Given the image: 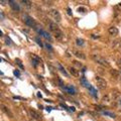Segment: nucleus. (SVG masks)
I'll return each instance as SVG.
<instances>
[{
    "mask_svg": "<svg viewBox=\"0 0 121 121\" xmlns=\"http://www.w3.org/2000/svg\"><path fill=\"white\" fill-rule=\"evenodd\" d=\"M92 59L95 60L97 64H99V65H101V66H103V67H109V64L107 62V60H106L105 58H103V56L94 54V55H92Z\"/></svg>",
    "mask_w": 121,
    "mask_h": 121,
    "instance_id": "f257e3e1",
    "label": "nucleus"
},
{
    "mask_svg": "<svg viewBox=\"0 0 121 121\" xmlns=\"http://www.w3.org/2000/svg\"><path fill=\"white\" fill-rule=\"evenodd\" d=\"M95 82H96V85L97 87L99 89L101 90H104L107 88V82H106L103 78H101V77H96L95 78Z\"/></svg>",
    "mask_w": 121,
    "mask_h": 121,
    "instance_id": "f03ea898",
    "label": "nucleus"
},
{
    "mask_svg": "<svg viewBox=\"0 0 121 121\" xmlns=\"http://www.w3.org/2000/svg\"><path fill=\"white\" fill-rule=\"evenodd\" d=\"M50 15L54 18V20L56 21V22H60V20H62V16H60V14L59 12V10H56V9H51L50 10Z\"/></svg>",
    "mask_w": 121,
    "mask_h": 121,
    "instance_id": "7ed1b4c3",
    "label": "nucleus"
},
{
    "mask_svg": "<svg viewBox=\"0 0 121 121\" xmlns=\"http://www.w3.org/2000/svg\"><path fill=\"white\" fill-rule=\"evenodd\" d=\"M23 20H24V23H25L26 25L30 26V27H35V19H33L32 17L28 16V15H25V16L23 17Z\"/></svg>",
    "mask_w": 121,
    "mask_h": 121,
    "instance_id": "20e7f679",
    "label": "nucleus"
},
{
    "mask_svg": "<svg viewBox=\"0 0 121 121\" xmlns=\"http://www.w3.org/2000/svg\"><path fill=\"white\" fill-rule=\"evenodd\" d=\"M0 109H1V110L4 112L8 117H10V118H13V117H14L13 113L11 112V110L9 109V107H7L6 105H4V104H0Z\"/></svg>",
    "mask_w": 121,
    "mask_h": 121,
    "instance_id": "39448f33",
    "label": "nucleus"
},
{
    "mask_svg": "<svg viewBox=\"0 0 121 121\" xmlns=\"http://www.w3.org/2000/svg\"><path fill=\"white\" fill-rule=\"evenodd\" d=\"M29 114H30V116H31L33 119H35V120H41V115L37 111L33 110V109H30V110H29Z\"/></svg>",
    "mask_w": 121,
    "mask_h": 121,
    "instance_id": "423d86ee",
    "label": "nucleus"
},
{
    "mask_svg": "<svg viewBox=\"0 0 121 121\" xmlns=\"http://www.w3.org/2000/svg\"><path fill=\"white\" fill-rule=\"evenodd\" d=\"M68 70H69V73L73 76V77L75 78H78L79 76H80V73H79V71L76 69L75 67H69L68 68Z\"/></svg>",
    "mask_w": 121,
    "mask_h": 121,
    "instance_id": "0eeeda50",
    "label": "nucleus"
},
{
    "mask_svg": "<svg viewBox=\"0 0 121 121\" xmlns=\"http://www.w3.org/2000/svg\"><path fill=\"white\" fill-rule=\"evenodd\" d=\"M48 29L51 30L52 32H56V31H58V30H60V27L58 26V24L56 23V22H50L48 23Z\"/></svg>",
    "mask_w": 121,
    "mask_h": 121,
    "instance_id": "6e6552de",
    "label": "nucleus"
},
{
    "mask_svg": "<svg viewBox=\"0 0 121 121\" xmlns=\"http://www.w3.org/2000/svg\"><path fill=\"white\" fill-rule=\"evenodd\" d=\"M108 32L109 35H112V36H116L117 35H118V28L116 27V26H110V27L108 28Z\"/></svg>",
    "mask_w": 121,
    "mask_h": 121,
    "instance_id": "1a4fd4ad",
    "label": "nucleus"
},
{
    "mask_svg": "<svg viewBox=\"0 0 121 121\" xmlns=\"http://www.w3.org/2000/svg\"><path fill=\"white\" fill-rule=\"evenodd\" d=\"M73 54L77 56V58H79V59H81V60H85L86 59V56L83 54L82 52H80V51H76V50H74L73 51Z\"/></svg>",
    "mask_w": 121,
    "mask_h": 121,
    "instance_id": "9d476101",
    "label": "nucleus"
},
{
    "mask_svg": "<svg viewBox=\"0 0 121 121\" xmlns=\"http://www.w3.org/2000/svg\"><path fill=\"white\" fill-rule=\"evenodd\" d=\"M37 31H39V35H43L44 39H48V40H52L51 35H48L47 31H44V30H41V29H37Z\"/></svg>",
    "mask_w": 121,
    "mask_h": 121,
    "instance_id": "9b49d317",
    "label": "nucleus"
},
{
    "mask_svg": "<svg viewBox=\"0 0 121 121\" xmlns=\"http://www.w3.org/2000/svg\"><path fill=\"white\" fill-rule=\"evenodd\" d=\"M8 3H9V5L11 6V8H12L13 10H17V11H19V5H18L15 1H12V0H9Z\"/></svg>",
    "mask_w": 121,
    "mask_h": 121,
    "instance_id": "f8f14e48",
    "label": "nucleus"
},
{
    "mask_svg": "<svg viewBox=\"0 0 121 121\" xmlns=\"http://www.w3.org/2000/svg\"><path fill=\"white\" fill-rule=\"evenodd\" d=\"M54 35H56V39H63V37H64V33L62 32V31H60V30H58V31H56V32H54Z\"/></svg>",
    "mask_w": 121,
    "mask_h": 121,
    "instance_id": "ddd939ff",
    "label": "nucleus"
},
{
    "mask_svg": "<svg viewBox=\"0 0 121 121\" xmlns=\"http://www.w3.org/2000/svg\"><path fill=\"white\" fill-rule=\"evenodd\" d=\"M15 63H16V65H17L18 67H19L21 70H24V66H23V64H22V62H21V60H20L19 59H16V60H15Z\"/></svg>",
    "mask_w": 121,
    "mask_h": 121,
    "instance_id": "4468645a",
    "label": "nucleus"
},
{
    "mask_svg": "<svg viewBox=\"0 0 121 121\" xmlns=\"http://www.w3.org/2000/svg\"><path fill=\"white\" fill-rule=\"evenodd\" d=\"M118 45H121V39H116V40H114L112 43V47L114 48H116Z\"/></svg>",
    "mask_w": 121,
    "mask_h": 121,
    "instance_id": "2eb2a0df",
    "label": "nucleus"
},
{
    "mask_svg": "<svg viewBox=\"0 0 121 121\" xmlns=\"http://www.w3.org/2000/svg\"><path fill=\"white\" fill-rule=\"evenodd\" d=\"M78 12L85 14V13L88 12V10H87V8H85V7H79V8H78Z\"/></svg>",
    "mask_w": 121,
    "mask_h": 121,
    "instance_id": "dca6fc26",
    "label": "nucleus"
},
{
    "mask_svg": "<svg viewBox=\"0 0 121 121\" xmlns=\"http://www.w3.org/2000/svg\"><path fill=\"white\" fill-rule=\"evenodd\" d=\"M21 3H23V5H25L27 8H30V7H31V2L27 1V0H22Z\"/></svg>",
    "mask_w": 121,
    "mask_h": 121,
    "instance_id": "f3484780",
    "label": "nucleus"
},
{
    "mask_svg": "<svg viewBox=\"0 0 121 121\" xmlns=\"http://www.w3.org/2000/svg\"><path fill=\"white\" fill-rule=\"evenodd\" d=\"M110 73H111L112 76H114V78H115V79H117V78L119 77V73H118L117 71H115V70H111Z\"/></svg>",
    "mask_w": 121,
    "mask_h": 121,
    "instance_id": "a211bd4d",
    "label": "nucleus"
},
{
    "mask_svg": "<svg viewBox=\"0 0 121 121\" xmlns=\"http://www.w3.org/2000/svg\"><path fill=\"white\" fill-rule=\"evenodd\" d=\"M59 66V68H60V72H62V73L63 74H65V76H66V77H69V74H68L67 73V72H66V70L65 69H64V68L62 67V66H60V65H58Z\"/></svg>",
    "mask_w": 121,
    "mask_h": 121,
    "instance_id": "6ab92c4d",
    "label": "nucleus"
},
{
    "mask_svg": "<svg viewBox=\"0 0 121 121\" xmlns=\"http://www.w3.org/2000/svg\"><path fill=\"white\" fill-rule=\"evenodd\" d=\"M76 43H77V44H78V45H80V47H82V45H84V43H85V41L83 40V39H78L77 40H76Z\"/></svg>",
    "mask_w": 121,
    "mask_h": 121,
    "instance_id": "aec40b11",
    "label": "nucleus"
},
{
    "mask_svg": "<svg viewBox=\"0 0 121 121\" xmlns=\"http://www.w3.org/2000/svg\"><path fill=\"white\" fill-rule=\"evenodd\" d=\"M104 114H105V115L110 116L111 118H115V117H116V115L114 114V113H111V112H107V111H105V112H104Z\"/></svg>",
    "mask_w": 121,
    "mask_h": 121,
    "instance_id": "412c9836",
    "label": "nucleus"
},
{
    "mask_svg": "<svg viewBox=\"0 0 121 121\" xmlns=\"http://www.w3.org/2000/svg\"><path fill=\"white\" fill-rule=\"evenodd\" d=\"M65 89L68 91V92H70V94H75V90L72 88V87H66Z\"/></svg>",
    "mask_w": 121,
    "mask_h": 121,
    "instance_id": "4be33fe9",
    "label": "nucleus"
},
{
    "mask_svg": "<svg viewBox=\"0 0 121 121\" xmlns=\"http://www.w3.org/2000/svg\"><path fill=\"white\" fill-rule=\"evenodd\" d=\"M111 96H112V98H113V99H116V98L119 96V93L117 92V91H114V92H112Z\"/></svg>",
    "mask_w": 121,
    "mask_h": 121,
    "instance_id": "5701e85b",
    "label": "nucleus"
},
{
    "mask_svg": "<svg viewBox=\"0 0 121 121\" xmlns=\"http://www.w3.org/2000/svg\"><path fill=\"white\" fill-rule=\"evenodd\" d=\"M103 102H109V96H104L103 97Z\"/></svg>",
    "mask_w": 121,
    "mask_h": 121,
    "instance_id": "b1692460",
    "label": "nucleus"
},
{
    "mask_svg": "<svg viewBox=\"0 0 121 121\" xmlns=\"http://www.w3.org/2000/svg\"><path fill=\"white\" fill-rule=\"evenodd\" d=\"M36 41L39 43V44L40 45V47H43V43H41V40H39V39H36Z\"/></svg>",
    "mask_w": 121,
    "mask_h": 121,
    "instance_id": "393cba45",
    "label": "nucleus"
},
{
    "mask_svg": "<svg viewBox=\"0 0 121 121\" xmlns=\"http://www.w3.org/2000/svg\"><path fill=\"white\" fill-rule=\"evenodd\" d=\"M91 36H92V39H99V36H98V35H92Z\"/></svg>",
    "mask_w": 121,
    "mask_h": 121,
    "instance_id": "a878e982",
    "label": "nucleus"
},
{
    "mask_svg": "<svg viewBox=\"0 0 121 121\" xmlns=\"http://www.w3.org/2000/svg\"><path fill=\"white\" fill-rule=\"evenodd\" d=\"M45 44H47V48H50V50H52V47H51L50 44H48V43H45Z\"/></svg>",
    "mask_w": 121,
    "mask_h": 121,
    "instance_id": "bb28decb",
    "label": "nucleus"
},
{
    "mask_svg": "<svg viewBox=\"0 0 121 121\" xmlns=\"http://www.w3.org/2000/svg\"><path fill=\"white\" fill-rule=\"evenodd\" d=\"M14 74L17 75V76H19V72H18V71H14Z\"/></svg>",
    "mask_w": 121,
    "mask_h": 121,
    "instance_id": "cd10ccee",
    "label": "nucleus"
},
{
    "mask_svg": "<svg viewBox=\"0 0 121 121\" xmlns=\"http://www.w3.org/2000/svg\"><path fill=\"white\" fill-rule=\"evenodd\" d=\"M118 65H119V66H121V58L118 60Z\"/></svg>",
    "mask_w": 121,
    "mask_h": 121,
    "instance_id": "c85d7f7f",
    "label": "nucleus"
},
{
    "mask_svg": "<svg viewBox=\"0 0 121 121\" xmlns=\"http://www.w3.org/2000/svg\"><path fill=\"white\" fill-rule=\"evenodd\" d=\"M119 74H121V69H120V71H119Z\"/></svg>",
    "mask_w": 121,
    "mask_h": 121,
    "instance_id": "c756f323",
    "label": "nucleus"
},
{
    "mask_svg": "<svg viewBox=\"0 0 121 121\" xmlns=\"http://www.w3.org/2000/svg\"><path fill=\"white\" fill-rule=\"evenodd\" d=\"M2 35V32H1V31H0V35Z\"/></svg>",
    "mask_w": 121,
    "mask_h": 121,
    "instance_id": "7c9ffc66",
    "label": "nucleus"
},
{
    "mask_svg": "<svg viewBox=\"0 0 121 121\" xmlns=\"http://www.w3.org/2000/svg\"><path fill=\"white\" fill-rule=\"evenodd\" d=\"M0 98H1V94H0Z\"/></svg>",
    "mask_w": 121,
    "mask_h": 121,
    "instance_id": "2f4dec72",
    "label": "nucleus"
},
{
    "mask_svg": "<svg viewBox=\"0 0 121 121\" xmlns=\"http://www.w3.org/2000/svg\"><path fill=\"white\" fill-rule=\"evenodd\" d=\"M120 105H121V100H120Z\"/></svg>",
    "mask_w": 121,
    "mask_h": 121,
    "instance_id": "473e14b6",
    "label": "nucleus"
},
{
    "mask_svg": "<svg viewBox=\"0 0 121 121\" xmlns=\"http://www.w3.org/2000/svg\"><path fill=\"white\" fill-rule=\"evenodd\" d=\"M120 48H121V45H120Z\"/></svg>",
    "mask_w": 121,
    "mask_h": 121,
    "instance_id": "72a5a7b5",
    "label": "nucleus"
}]
</instances>
